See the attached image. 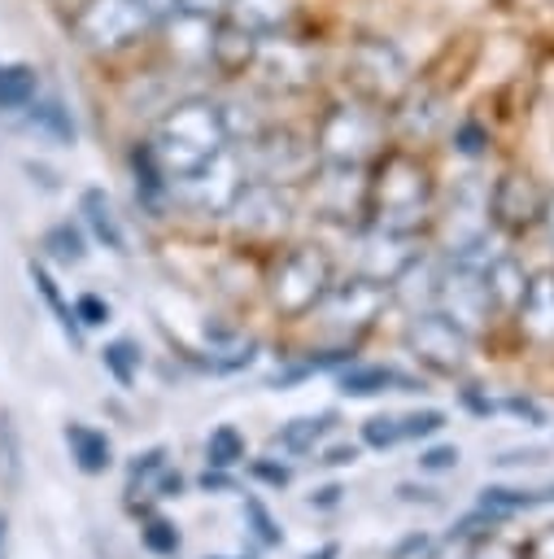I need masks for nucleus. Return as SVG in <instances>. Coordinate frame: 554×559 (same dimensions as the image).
Listing matches in <instances>:
<instances>
[{
    "label": "nucleus",
    "mask_w": 554,
    "mask_h": 559,
    "mask_svg": "<svg viewBox=\"0 0 554 559\" xmlns=\"http://www.w3.org/2000/svg\"><path fill=\"white\" fill-rule=\"evenodd\" d=\"M441 218V236H445V249L449 258H471V262H484V245H489V183H480L475 175H467L449 201H445V214Z\"/></svg>",
    "instance_id": "nucleus-10"
},
{
    "label": "nucleus",
    "mask_w": 554,
    "mask_h": 559,
    "mask_svg": "<svg viewBox=\"0 0 554 559\" xmlns=\"http://www.w3.org/2000/svg\"><path fill=\"white\" fill-rule=\"evenodd\" d=\"M244 183H249V170H244L240 148L231 144L214 162H205L196 175L170 179V201L192 210V214H201V218H227V210L236 205Z\"/></svg>",
    "instance_id": "nucleus-9"
},
{
    "label": "nucleus",
    "mask_w": 554,
    "mask_h": 559,
    "mask_svg": "<svg viewBox=\"0 0 554 559\" xmlns=\"http://www.w3.org/2000/svg\"><path fill=\"white\" fill-rule=\"evenodd\" d=\"M541 227H545V240L554 249V192H545V210H541Z\"/></svg>",
    "instance_id": "nucleus-53"
},
{
    "label": "nucleus",
    "mask_w": 554,
    "mask_h": 559,
    "mask_svg": "<svg viewBox=\"0 0 554 559\" xmlns=\"http://www.w3.org/2000/svg\"><path fill=\"white\" fill-rule=\"evenodd\" d=\"M414 83V70H410V57L401 52L397 39L388 35H353L349 48H345V87L380 109H388L406 87Z\"/></svg>",
    "instance_id": "nucleus-6"
},
{
    "label": "nucleus",
    "mask_w": 554,
    "mask_h": 559,
    "mask_svg": "<svg viewBox=\"0 0 554 559\" xmlns=\"http://www.w3.org/2000/svg\"><path fill=\"white\" fill-rule=\"evenodd\" d=\"M249 79L262 92H279V96L310 92L318 83V48H314V39H305L301 26L279 31V35H266L262 48H257V61H253Z\"/></svg>",
    "instance_id": "nucleus-8"
},
{
    "label": "nucleus",
    "mask_w": 554,
    "mask_h": 559,
    "mask_svg": "<svg viewBox=\"0 0 554 559\" xmlns=\"http://www.w3.org/2000/svg\"><path fill=\"white\" fill-rule=\"evenodd\" d=\"M541 210H545V188L528 170H502L489 183V223L497 231L523 236L541 227Z\"/></svg>",
    "instance_id": "nucleus-15"
},
{
    "label": "nucleus",
    "mask_w": 554,
    "mask_h": 559,
    "mask_svg": "<svg viewBox=\"0 0 554 559\" xmlns=\"http://www.w3.org/2000/svg\"><path fill=\"white\" fill-rule=\"evenodd\" d=\"M362 441H366L371 450H393L397 441H406V437H401V419H393V415H371V419L362 424Z\"/></svg>",
    "instance_id": "nucleus-35"
},
{
    "label": "nucleus",
    "mask_w": 554,
    "mask_h": 559,
    "mask_svg": "<svg viewBox=\"0 0 554 559\" xmlns=\"http://www.w3.org/2000/svg\"><path fill=\"white\" fill-rule=\"evenodd\" d=\"M393 297V288L388 284H380V280H366V275H349V280H332V288L323 293V301L310 310V314H323V323L332 328V332H362L380 310H384V301Z\"/></svg>",
    "instance_id": "nucleus-14"
},
{
    "label": "nucleus",
    "mask_w": 554,
    "mask_h": 559,
    "mask_svg": "<svg viewBox=\"0 0 554 559\" xmlns=\"http://www.w3.org/2000/svg\"><path fill=\"white\" fill-rule=\"evenodd\" d=\"M22 118H26V127H31L35 135H44V140H52V144H74V135H79L74 114H70V105H65L61 96H35V100L22 109Z\"/></svg>",
    "instance_id": "nucleus-23"
},
{
    "label": "nucleus",
    "mask_w": 554,
    "mask_h": 559,
    "mask_svg": "<svg viewBox=\"0 0 554 559\" xmlns=\"http://www.w3.org/2000/svg\"><path fill=\"white\" fill-rule=\"evenodd\" d=\"M441 258H445V266H441V284H436V306L432 310L449 314L471 336L493 314V301H489V288H484V262L449 258V253H441Z\"/></svg>",
    "instance_id": "nucleus-11"
},
{
    "label": "nucleus",
    "mask_w": 554,
    "mask_h": 559,
    "mask_svg": "<svg viewBox=\"0 0 554 559\" xmlns=\"http://www.w3.org/2000/svg\"><path fill=\"white\" fill-rule=\"evenodd\" d=\"M222 17L249 26L253 35L266 39V35H279V31L301 26V0H231Z\"/></svg>",
    "instance_id": "nucleus-20"
},
{
    "label": "nucleus",
    "mask_w": 554,
    "mask_h": 559,
    "mask_svg": "<svg viewBox=\"0 0 554 559\" xmlns=\"http://www.w3.org/2000/svg\"><path fill=\"white\" fill-rule=\"evenodd\" d=\"M332 424H336V411H323V415H301V419H292V424H284L275 437H270V445H279L284 454H305V450H314L327 432H332Z\"/></svg>",
    "instance_id": "nucleus-27"
},
{
    "label": "nucleus",
    "mask_w": 554,
    "mask_h": 559,
    "mask_svg": "<svg viewBox=\"0 0 554 559\" xmlns=\"http://www.w3.org/2000/svg\"><path fill=\"white\" fill-rule=\"evenodd\" d=\"M419 236H397V231H380V227H358V249H353V271L366 280H380L393 288V280L419 258Z\"/></svg>",
    "instance_id": "nucleus-16"
},
{
    "label": "nucleus",
    "mask_w": 554,
    "mask_h": 559,
    "mask_svg": "<svg viewBox=\"0 0 554 559\" xmlns=\"http://www.w3.org/2000/svg\"><path fill=\"white\" fill-rule=\"evenodd\" d=\"M201 489H205V493H209V489H231L227 467H205V472H201Z\"/></svg>",
    "instance_id": "nucleus-47"
},
{
    "label": "nucleus",
    "mask_w": 554,
    "mask_h": 559,
    "mask_svg": "<svg viewBox=\"0 0 554 559\" xmlns=\"http://www.w3.org/2000/svg\"><path fill=\"white\" fill-rule=\"evenodd\" d=\"M462 402H467V406H471L475 415H489V411H493V402H484V397H480L475 389H462Z\"/></svg>",
    "instance_id": "nucleus-54"
},
{
    "label": "nucleus",
    "mask_w": 554,
    "mask_h": 559,
    "mask_svg": "<svg viewBox=\"0 0 554 559\" xmlns=\"http://www.w3.org/2000/svg\"><path fill=\"white\" fill-rule=\"evenodd\" d=\"M140 4H144V9L153 13V22L161 26L166 17H174V13H179V4H183V0H140Z\"/></svg>",
    "instance_id": "nucleus-46"
},
{
    "label": "nucleus",
    "mask_w": 554,
    "mask_h": 559,
    "mask_svg": "<svg viewBox=\"0 0 554 559\" xmlns=\"http://www.w3.org/2000/svg\"><path fill=\"white\" fill-rule=\"evenodd\" d=\"M484 288H489L493 310L515 314V306H519V297H523V288H528L523 262H519L515 253H493V258H484Z\"/></svg>",
    "instance_id": "nucleus-22"
},
{
    "label": "nucleus",
    "mask_w": 554,
    "mask_h": 559,
    "mask_svg": "<svg viewBox=\"0 0 554 559\" xmlns=\"http://www.w3.org/2000/svg\"><path fill=\"white\" fill-rule=\"evenodd\" d=\"M70 35L92 57H127L153 44L157 22L140 0H79L70 13Z\"/></svg>",
    "instance_id": "nucleus-4"
},
{
    "label": "nucleus",
    "mask_w": 554,
    "mask_h": 559,
    "mask_svg": "<svg viewBox=\"0 0 554 559\" xmlns=\"http://www.w3.org/2000/svg\"><path fill=\"white\" fill-rule=\"evenodd\" d=\"M314 148H318V162H332V166H366L384 144H388V109L353 96L349 87L340 96H332L314 127Z\"/></svg>",
    "instance_id": "nucleus-3"
},
{
    "label": "nucleus",
    "mask_w": 554,
    "mask_h": 559,
    "mask_svg": "<svg viewBox=\"0 0 554 559\" xmlns=\"http://www.w3.org/2000/svg\"><path fill=\"white\" fill-rule=\"evenodd\" d=\"M292 218H297V188H279L262 179H249L236 205L227 210V223L240 236H257V240H275Z\"/></svg>",
    "instance_id": "nucleus-13"
},
{
    "label": "nucleus",
    "mask_w": 554,
    "mask_h": 559,
    "mask_svg": "<svg viewBox=\"0 0 554 559\" xmlns=\"http://www.w3.org/2000/svg\"><path fill=\"white\" fill-rule=\"evenodd\" d=\"M423 546H427V537H423V533H419V537H406V542L393 550V559H406L410 550H423Z\"/></svg>",
    "instance_id": "nucleus-55"
},
{
    "label": "nucleus",
    "mask_w": 554,
    "mask_h": 559,
    "mask_svg": "<svg viewBox=\"0 0 554 559\" xmlns=\"http://www.w3.org/2000/svg\"><path fill=\"white\" fill-rule=\"evenodd\" d=\"M441 428H445V411H436V406L410 411V415L401 419V437H432V432H441Z\"/></svg>",
    "instance_id": "nucleus-38"
},
{
    "label": "nucleus",
    "mask_w": 554,
    "mask_h": 559,
    "mask_svg": "<svg viewBox=\"0 0 554 559\" xmlns=\"http://www.w3.org/2000/svg\"><path fill=\"white\" fill-rule=\"evenodd\" d=\"M79 214H83L87 231H92L109 253H131V249H127V227H122V218H118V210H113V201H109L105 188H83Z\"/></svg>",
    "instance_id": "nucleus-21"
},
{
    "label": "nucleus",
    "mask_w": 554,
    "mask_h": 559,
    "mask_svg": "<svg viewBox=\"0 0 554 559\" xmlns=\"http://www.w3.org/2000/svg\"><path fill=\"white\" fill-rule=\"evenodd\" d=\"M39 96V70L26 61H0V109L22 114Z\"/></svg>",
    "instance_id": "nucleus-26"
},
{
    "label": "nucleus",
    "mask_w": 554,
    "mask_h": 559,
    "mask_svg": "<svg viewBox=\"0 0 554 559\" xmlns=\"http://www.w3.org/2000/svg\"><path fill=\"white\" fill-rule=\"evenodd\" d=\"M467 332L441 310H414L406 323V349L436 376H458L467 362Z\"/></svg>",
    "instance_id": "nucleus-12"
},
{
    "label": "nucleus",
    "mask_w": 554,
    "mask_h": 559,
    "mask_svg": "<svg viewBox=\"0 0 554 559\" xmlns=\"http://www.w3.org/2000/svg\"><path fill=\"white\" fill-rule=\"evenodd\" d=\"M519 332L537 345H554V266L528 271V288L515 306Z\"/></svg>",
    "instance_id": "nucleus-18"
},
{
    "label": "nucleus",
    "mask_w": 554,
    "mask_h": 559,
    "mask_svg": "<svg viewBox=\"0 0 554 559\" xmlns=\"http://www.w3.org/2000/svg\"><path fill=\"white\" fill-rule=\"evenodd\" d=\"M183 489V476L179 472H161V480H157V498H174Z\"/></svg>",
    "instance_id": "nucleus-49"
},
{
    "label": "nucleus",
    "mask_w": 554,
    "mask_h": 559,
    "mask_svg": "<svg viewBox=\"0 0 554 559\" xmlns=\"http://www.w3.org/2000/svg\"><path fill=\"white\" fill-rule=\"evenodd\" d=\"M44 253L52 262H61V266H79L87 258V240H83V231L74 223H57V227L44 231Z\"/></svg>",
    "instance_id": "nucleus-29"
},
{
    "label": "nucleus",
    "mask_w": 554,
    "mask_h": 559,
    "mask_svg": "<svg viewBox=\"0 0 554 559\" xmlns=\"http://www.w3.org/2000/svg\"><path fill=\"white\" fill-rule=\"evenodd\" d=\"M502 406H506L510 415H519V419H528V424H545V411H541V406H537L532 397H506Z\"/></svg>",
    "instance_id": "nucleus-44"
},
{
    "label": "nucleus",
    "mask_w": 554,
    "mask_h": 559,
    "mask_svg": "<svg viewBox=\"0 0 554 559\" xmlns=\"http://www.w3.org/2000/svg\"><path fill=\"white\" fill-rule=\"evenodd\" d=\"M26 271H31V284H35V293L44 297V306L52 310V319L61 323V332L70 336V345H83V328H79V319H74V306H70L65 297H61V288H57V280L48 275V266L31 258V266H26Z\"/></svg>",
    "instance_id": "nucleus-28"
},
{
    "label": "nucleus",
    "mask_w": 554,
    "mask_h": 559,
    "mask_svg": "<svg viewBox=\"0 0 554 559\" xmlns=\"http://www.w3.org/2000/svg\"><path fill=\"white\" fill-rule=\"evenodd\" d=\"M397 493H401L406 502H436V493L423 489V485H397Z\"/></svg>",
    "instance_id": "nucleus-51"
},
{
    "label": "nucleus",
    "mask_w": 554,
    "mask_h": 559,
    "mask_svg": "<svg viewBox=\"0 0 554 559\" xmlns=\"http://www.w3.org/2000/svg\"><path fill=\"white\" fill-rule=\"evenodd\" d=\"M436 170L419 153V144H384L366 162V201L362 223L397 236H419L436 223Z\"/></svg>",
    "instance_id": "nucleus-1"
},
{
    "label": "nucleus",
    "mask_w": 554,
    "mask_h": 559,
    "mask_svg": "<svg viewBox=\"0 0 554 559\" xmlns=\"http://www.w3.org/2000/svg\"><path fill=\"white\" fill-rule=\"evenodd\" d=\"M519 559H554V524H545L541 533H532L528 546L519 550Z\"/></svg>",
    "instance_id": "nucleus-41"
},
{
    "label": "nucleus",
    "mask_w": 554,
    "mask_h": 559,
    "mask_svg": "<svg viewBox=\"0 0 554 559\" xmlns=\"http://www.w3.org/2000/svg\"><path fill=\"white\" fill-rule=\"evenodd\" d=\"M127 166H131V183H135L140 210L153 214V218H161L174 201H170V175H166L161 157L153 153V144L148 140H135L131 153H127Z\"/></svg>",
    "instance_id": "nucleus-19"
},
{
    "label": "nucleus",
    "mask_w": 554,
    "mask_h": 559,
    "mask_svg": "<svg viewBox=\"0 0 554 559\" xmlns=\"http://www.w3.org/2000/svg\"><path fill=\"white\" fill-rule=\"evenodd\" d=\"M340 493H345L340 485H323L318 493H310V507H336V502H340Z\"/></svg>",
    "instance_id": "nucleus-50"
},
{
    "label": "nucleus",
    "mask_w": 554,
    "mask_h": 559,
    "mask_svg": "<svg viewBox=\"0 0 554 559\" xmlns=\"http://www.w3.org/2000/svg\"><path fill=\"white\" fill-rule=\"evenodd\" d=\"M336 555H340V546H336V542H327V546H318V550H310L305 559H336Z\"/></svg>",
    "instance_id": "nucleus-57"
},
{
    "label": "nucleus",
    "mask_w": 554,
    "mask_h": 559,
    "mask_svg": "<svg viewBox=\"0 0 554 559\" xmlns=\"http://www.w3.org/2000/svg\"><path fill=\"white\" fill-rule=\"evenodd\" d=\"M419 467L423 472H454L458 467V445H432L419 454Z\"/></svg>",
    "instance_id": "nucleus-40"
},
{
    "label": "nucleus",
    "mask_w": 554,
    "mask_h": 559,
    "mask_svg": "<svg viewBox=\"0 0 554 559\" xmlns=\"http://www.w3.org/2000/svg\"><path fill=\"white\" fill-rule=\"evenodd\" d=\"M161 463H166V450H161V445L148 450V454H135V463H131V480H140V476H148V472H161Z\"/></svg>",
    "instance_id": "nucleus-45"
},
{
    "label": "nucleus",
    "mask_w": 554,
    "mask_h": 559,
    "mask_svg": "<svg viewBox=\"0 0 554 559\" xmlns=\"http://www.w3.org/2000/svg\"><path fill=\"white\" fill-rule=\"evenodd\" d=\"M0 467H4V480L17 485V476H22V445H17V428H13L9 411H0Z\"/></svg>",
    "instance_id": "nucleus-34"
},
{
    "label": "nucleus",
    "mask_w": 554,
    "mask_h": 559,
    "mask_svg": "<svg viewBox=\"0 0 554 559\" xmlns=\"http://www.w3.org/2000/svg\"><path fill=\"white\" fill-rule=\"evenodd\" d=\"M244 520H249V528H253V537H257L262 546H279V542H284L279 524L270 520V511H266L257 498H244Z\"/></svg>",
    "instance_id": "nucleus-37"
},
{
    "label": "nucleus",
    "mask_w": 554,
    "mask_h": 559,
    "mask_svg": "<svg viewBox=\"0 0 554 559\" xmlns=\"http://www.w3.org/2000/svg\"><path fill=\"white\" fill-rule=\"evenodd\" d=\"M74 319H79V328H100V323H109V301L96 293H83L74 301Z\"/></svg>",
    "instance_id": "nucleus-39"
},
{
    "label": "nucleus",
    "mask_w": 554,
    "mask_h": 559,
    "mask_svg": "<svg viewBox=\"0 0 554 559\" xmlns=\"http://www.w3.org/2000/svg\"><path fill=\"white\" fill-rule=\"evenodd\" d=\"M100 362H105V371L118 380V384H135V376H140V345L131 341V336H118V341H109L105 349H100Z\"/></svg>",
    "instance_id": "nucleus-31"
},
{
    "label": "nucleus",
    "mask_w": 554,
    "mask_h": 559,
    "mask_svg": "<svg viewBox=\"0 0 554 559\" xmlns=\"http://www.w3.org/2000/svg\"><path fill=\"white\" fill-rule=\"evenodd\" d=\"M26 175H39V183H44V188H57V179H52V170H48V166H35V162H26Z\"/></svg>",
    "instance_id": "nucleus-56"
},
{
    "label": "nucleus",
    "mask_w": 554,
    "mask_h": 559,
    "mask_svg": "<svg viewBox=\"0 0 554 559\" xmlns=\"http://www.w3.org/2000/svg\"><path fill=\"white\" fill-rule=\"evenodd\" d=\"M153 153L161 157L170 179L196 175L205 162H214L222 148H231V131L222 118V100L192 92V96H174L170 105H161L153 131H148Z\"/></svg>",
    "instance_id": "nucleus-2"
},
{
    "label": "nucleus",
    "mask_w": 554,
    "mask_h": 559,
    "mask_svg": "<svg viewBox=\"0 0 554 559\" xmlns=\"http://www.w3.org/2000/svg\"><path fill=\"white\" fill-rule=\"evenodd\" d=\"M537 502H550V489L545 493H532V489H506V485H484L480 489V507L493 511V515H515V511H528Z\"/></svg>",
    "instance_id": "nucleus-30"
},
{
    "label": "nucleus",
    "mask_w": 554,
    "mask_h": 559,
    "mask_svg": "<svg viewBox=\"0 0 554 559\" xmlns=\"http://www.w3.org/2000/svg\"><path fill=\"white\" fill-rule=\"evenodd\" d=\"M358 459V445H332L327 454H323V463H332V467H345V463H353Z\"/></svg>",
    "instance_id": "nucleus-48"
},
{
    "label": "nucleus",
    "mask_w": 554,
    "mask_h": 559,
    "mask_svg": "<svg viewBox=\"0 0 554 559\" xmlns=\"http://www.w3.org/2000/svg\"><path fill=\"white\" fill-rule=\"evenodd\" d=\"M4 542H9V524H4V515H0V559H4Z\"/></svg>",
    "instance_id": "nucleus-58"
},
{
    "label": "nucleus",
    "mask_w": 554,
    "mask_h": 559,
    "mask_svg": "<svg viewBox=\"0 0 554 559\" xmlns=\"http://www.w3.org/2000/svg\"><path fill=\"white\" fill-rule=\"evenodd\" d=\"M140 542H144L153 555H174V550H179V528H174L170 520L153 515V520L140 528Z\"/></svg>",
    "instance_id": "nucleus-36"
},
{
    "label": "nucleus",
    "mask_w": 554,
    "mask_h": 559,
    "mask_svg": "<svg viewBox=\"0 0 554 559\" xmlns=\"http://www.w3.org/2000/svg\"><path fill=\"white\" fill-rule=\"evenodd\" d=\"M205 459H209V467H236L244 459V432L236 424H218L205 441Z\"/></svg>",
    "instance_id": "nucleus-32"
},
{
    "label": "nucleus",
    "mask_w": 554,
    "mask_h": 559,
    "mask_svg": "<svg viewBox=\"0 0 554 559\" xmlns=\"http://www.w3.org/2000/svg\"><path fill=\"white\" fill-rule=\"evenodd\" d=\"M475 559H515V555H510V550H502V546L489 537V542H475Z\"/></svg>",
    "instance_id": "nucleus-52"
},
{
    "label": "nucleus",
    "mask_w": 554,
    "mask_h": 559,
    "mask_svg": "<svg viewBox=\"0 0 554 559\" xmlns=\"http://www.w3.org/2000/svg\"><path fill=\"white\" fill-rule=\"evenodd\" d=\"M332 280H336V266H332V253L323 245H288L270 262L266 293L284 319H305L323 301Z\"/></svg>",
    "instance_id": "nucleus-7"
},
{
    "label": "nucleus",
    "mask_w": 554,
    "mask_h": 559,
    "mask_svg": "<svg viewBox=\"0 0 554 559\" xmlns=\"http://www.w3.org/2000/svg\"><path fill=\"white\" fill-rule=\"evenodd\" d=\"M427 559H475V542H467V537H454V533H449V542H445V546H436Z\"/></svg>",
    "instance_id": "nucleus-43"
},
{
    "label": "nucleus",
    "mask_w": 554,
    "mask_h": 559,
    "mask_svg": "<svg viewBox=\"0 0 554 559\" xmlns=\"http://www.w3.org/2000/svg\"><path fill=\"white\" fill-rule=\"evenodd\" d=\"M240 157H244V170L249 179H262V183H279V188H301L314 170H318V148H314V135L310 131H297L288 122H266L262 131L236 140Z\"/></svg>",
    "instance_id": "nucleus-5"
},
{
    "label": "nucleus",
    "mask_w": 554,
    "mask_h": 559,
    "mask_svg": "<svg viewBox=\"0 0 554 559\" xmlns=\"http://www.w3.org/2000/svg\"><path fill=\"white\" fill-rule=\"evenodd\" d=\"M249 472H253L257 480H266V485H275V489H284V485L292 480V472H288L284 463H266V459H257V463H253Z\"/></svg>",
    "instance_id": "nucleus-42"
},
{
    "label": "nucleus",
    "mask_w": 554,
    "mask_h": 559,
    "mask_svg": "<svg viewBox=\"0 0 554 559\" xmlns=\"http://www.w3.org/2000/svg\"><path fill=\"white\" fill-rule=\"evenodd\" d=\"M340 389L349 393V397H375V393H384V389H397V393H410V389H423L414 376H406V371H397V367H384V362H371V367H349L345 376H340Z\"/></svg>",
    "instance_id": "nucleus-24"
},
{
    "label": "nucleus",
    "mask_w": 554,
    "mask_h": 559,
    "mask_svg": "<svg viewBox=\"0 0 554 559\" xmlns=\"http://www.w3.org/2000/svg\"><path fill=\"white\" fill-rule=\"evenodd\" d=\"M65 445H70V459L79 463V472H87V476H100L113 467V445L92 424H65Z\"/></svg>",
    "instance_id": "nucleus-25"
},
{
    "label": "nucleus",
    "mask_w": 554,
    "mask_h": 559,
    "mask_svg": "<svg viewBox=\"0 0 554 559\" xmlns=\"http://www.w3.org/2000/svg\"><path fill=\"white\" fill-rule=\"evenodd\" d=\"M449 144H454L462 157H484V153H489V127H484L475 114H462V118H454V127H449Z\"/></svg>",
    "instance_id": "nucleus-33"
},
{
    "label": "nucleus",
    "mask_w": 554,
    "mask_h": 559,
    "mask_svg": "<svg viewBox=\"0 0 554 559\" xmlns=\"http://www.w3.org/2000/svg\"><path fill=\"white\" fill-rule=\"evenodd\" d=\"M257 48H262V35H253L249 26L231 22V17H218L214 22V39H209V74L227 79V83H240L249 79L253 61H257Z\"/></svg>",
    "instance_id": "nucleus-17"
}]
</instances>
